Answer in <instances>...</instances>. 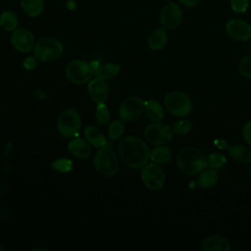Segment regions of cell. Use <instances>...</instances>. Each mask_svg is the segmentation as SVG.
<instances>
[{"label":"cell","mask_w":251,"mask_h":251,"mask_svg":"<svg viewBox=\"0 0 251 251\" xmlns=\"http://www.w3.org/2000/svg\"><path fill=\"white\" fill-rule=\"evenodd\" d=\"M119 154L124 164L133 169L142 168L150 159V150L147 144L134 135H128L122 139L119 144Z\"/></svg>","instance_id":"6da1fadb"},{"label":"cell","mask_w":251,"mask_h":251,"mask_svg":"<svg viewBox=\"0 0 251 251\" xmlns=\"http://www.w3.org/2000/svg\"><path fill=\"white\" fill-rule=\"evenodd\" d=\"M176 164L185 175L195 176L207 168V158L200 148L186 146L177 153Z\"/></svg>","instance_id":"7a4b0ae2"},{"label":"cell","mask_w":251,"mask_h":251,"mask_svg":"<svg viewBox=\"0 0 251 251\" xmlns=\"http://www.w3.org/2000/svg\"><path fill=\"white\" fill-rule=\"evenodd\" d=\"M93 164L96 171L104 176H116L120 170V160L118 156L107 145L99 148L95 153Z\"/></svg>","instance_id":"3957f363"},{"label":"cell","mask_w":251,"mask_h":251,"mask_svg":"<svg viewBox=\"0 0 251 251\" xmlns=\"http://www.w3.org/2000/svg\"><path fill=\"white\" fill-rule=\"evenodd\" d=\"M166 110L175 117H186L192 111V102L187 94L181 91L169 92L164 98Z\"/></svg>","instance_id":"277c9868"},{"label":"cell","mask_w":251,"mask_h":251,"mask_svg":"<svg viewBox=\"0 0 251 251\" xmlns=\"http://www.w3.org/2000/svg\"><path fill=\"white\" fill-rule=\"evenodd\" d=\"M33 52L38 61L52 62L62 56L64 52V45L56 38L46 37L35 43Z\"/></svg>","instance_id":"5b68a950"},{"label":"cell","mask_w":251,"mask_h":251,"mask_svg":"<svg viewBox=\"0 0 251 251\" xmlns=\"http://www.w3.org/2000/svg\"><path fill=\"white\" fill-rule=\"evenodd\" d=\"M80 116L75 109H65L58 117L57 129L64 137H75L80 129Z\"/></svg>","instance_id":"8992f818"},{"label":"cell","mask_w":251,"mask_h":251,"mask_svg":"<svg viewBox=\"0 0 251 251\" xmlns=\"http://www.w3.org/2000/svg\"><path fill=\"white\" fill-rule=\"evenodd\" d=\"M94 75V69L91 63L75 59L72 60L66 67V75L70 81L75 84H84L88 82Z\"/></svg>","instance_id":"52a82bcc"},{"label":"cell","mask_w":251,"mask_h":251,"mask_svg":"<svg viewBox=\"0 0 251 251\" xmlns=\"http://www.w3.org/2000/svg\"><path fill=\"white\" fill-rule=\"evenodd\" d=\"M173 130L172 127L163 123H152L147 126L144 129L145 139L156 146L166 145L173 138Z\"/></svg>","instance_id":"ba28073f"},{"label":"cell","mask_w":251,"mask_h":251,"mask_svg":"<svg viewBox=\"0 0 251 251\" xmlns=\"http://www.w3.org/2000/svg\"><path fill=\"white\" fill-rule=\"evenodd\" d=\"M140 177L144 185L150 190H160L165 183V174L156 163H147L143 166Z\"/></svg>","instance_id":"9c48e42d"},{"label":"cell","mask_w":251,"mask_h":251,"mask_svg":"<svg viewBox=\"0 0 251 251\" xmlns=\"http://www.w3.org/2000/svg\"><path fill=\"white\" fill-rule=\"evenodd\" d=\"M145 103L143 99L130 96L125 99L119 108V116L124 122H132L138 119L144 112Z\"/></svg>","instance_id":"30bf717a"},{"label":"cell","mask_w":251,"mask_h":251,"mask_svg":"<svg viewBox=\"0 0 251 251\" xmlns=\"http://www.w3.org/2000/svg\"><path fill=\"white\" fill-rule=\"evenodd\" d=\"M11 43L17 51L21 53H27L34 48L35 37L30 30L20 27L13 31Z\"/></svg>","instance_id":"8fae6325"},{"label":"cell","mask_w":251,"mask_h":251,"mask_svg":"<svg viewBox=\"0 0 251 251\" xmlns=\"http://www.w3.org/2000/svg\"><path fill=\"white\" fill-rule=\"evenodd\" d=\"M182 20V11L176 3H169L165 5L160 13V22L164 27L176 28Z\"/></svg>","instance_id":"7c38bea8"},{"label":"cell","mask_w":251,"mask_h":251,"mask_svg":"<svg viewBox=\"0 0 251 251\" xmlns=\"http://www.w3.org/2000/svg\"><path fill=\"white\" fill-rule=\"evenodd\" d=\"M227 34L235 40L247 41L251 37V25L240 19L229 20L226 25Z\"/></svg>","instance_id":"4fadbf2b"},{"label":"cell","mask_w":251,"mask_h":251,"mask_svg":"<svg viewBox=\"0 0 251 251\" xmlns=\"http://www.w3.org/2000/svg\"><path fill=\"white\" fill-rule=\"evenodd\" d=\"M87 91L90 98L96 104L105 102L109 96V88L106 83V80L96 76L88 81Z\"/></svg>","instance_id":"5bb4252c"},{"label":"cell","mask_w":251,"mask_h":251,"mask_svg":"<svg viewBox=\"0 0 251 251\" xmlns=\"http://www.w3.org/2000/svg\"><path fill=\"white\" fill-rule=\"evenodd\" d=\"M68 148L70 152L78 159H88L91 155L90 144L80 137H74L68 143Z\"/></svg>","instance_id":"9a60e30c"},{"label":"cell","mask_w":251,"mask_h":251,"mask_svg":"<svg viewBox=\"0 0 251 251\" xmlns=\"http://www.w3.org/2000/svg\"><path fill=\"white\" fill-rule=\"evenodd\" d=\"M201 246L204 251H228L230 249L228 240L218 234L207 236L202 241Z\"/></svg>","instance_id":"2e32d148"},{"label":"cell","mask_w":251,"mask_h":251,"mask_svg":"<svg viewBox=\"0 0 251 251\" xmlns=\"http://www.w3.org/2000/svg\"><path fill=\"white\" fill-rule=\"evenodd\" d=\"M85 140L95 148H101L107 145L103 132L95 126H87L83 130Z\"/></svg>","instance_id":"e0dca14e"},{"label":"cell","mask_w":251,"mask_h":251,"mask_svg":"<svg viewBox=\"0 0 251 251\" xmlns=\"http://www.w3.org/2000/svg\"><path fill=\"white\" fill-rule=\"evenodd\" d=\"M144 113L146 118L152 123L161 122L164 118L163 106L157 100H148L145 103Z\"/></svg>","instance_id":"ac0fdd59"},{"label":"cell","mask_w":251,"mask_h":251,"mask_svg":"<svg viewBox=\"0 0 251 251\" xmlns=\"http://www.w3.org/2000/svg\"><path fill=\"white\" fill-rule=\"evenodd\" d=\"M228 153L238 163L248 164L251 162V151L241 144H232L227 147Z\"/></svg>","instance_id":"d6986e66"},{"label":"cell","mask_w":251,"mask_h":251,"mask_svg":"<svg viewBox=\"0 0 251 251\" xmlns=\"http://www.w3.org/2000/svg\"><path fill=\"white\" fill-rule=\"evenodd\" d=\"M168 41V34L166 27H159L155 29L148 37V46L151 50L162 49Z\"/></svg>","instance_id":"ffe728a7"},{"label":"cell","mask_w":251,"mask_h":251,"mask_svg":"<svg viewBox=\"0 0 251 251\" xmlns=\"http://www.w3.org/2000/svg\"><path fill=\"white\" fill-rule=\"evenodd\" d=\"M219 174L217 170L214 169H205L203 170L198 176L197 182L198 185L202 188H211L218 182Z\"/></svg>","instance_id":"44dd1931"},{"label":"cell","mask_w":251,"mask_h":251,"mask_svg":"<svg viewBox=\"0 0 251 251\" xmlns=\"http://www.w3.org/2000/svg\"><path fill=\"white\" fill-rule=\"evenodd\" d=\"M172 158V150L166 145H159L150 151V160L156 164H166Z\"/></svg>","instance_id":"7402d4cb"},{"label":"cell","mask_w":251,"mask_h":251,"mask_svg":"<svg viewBox=\"0 0 251 251\" xmlns=\"http://www.w3.org/2000/svg\"><path fill=\"white\" fill-rule=\"evenodd\" d=\"M121 70V66L115 63H108L101 67H97L94 71V75L96 77H100L104 80L110 79L116 76Z\"/></svg>","instance_id":"603a6c76"},{"label":"cell","mask_w":251,"mask_h":251,"mask_svg":"<svg viewBox=\"0 0 251 251\" xmlns=\"http://www.w3.org/2000/svg\"><path fill=\"white\" fill-rule=\"evenodd\" d=\"M21 6L29 17H38L44 10V0H21Z\"/></svg>","instance_id":"cb8c5ba5"},{"label":"cell","mask_w":251,"mask_h":251,"mask_svg":"<svg viewBox=\"0 0 251 251\" xmlns=\"http://www.w3.org/2000/svg\"><path fill=\"white\" fill-rule=\"evenodd\" d=\"M19 20L12 11H3L0 14V26L6 31H14L18 28Z\"/></svg>","instance_id":"d4e9b609"},{"label":"cell","mask_w":251,"mask_h":251,"mask_svg":"<svg viewBox=\"0 0 251 251\" xmlns=\"http://www.w3.org/2000/svg\"><path fill=\"white\" fill-rule=\"evenodd\" d=\"M95 119L98 125L101 126H105L109 124L111 115L107 105L104 102L97 104L96 110H95Z\"/></svg>","instance_id":"484cf974"},{"label":"cell","mask_w":251,"mask_h":251,"mask_svg":"<svg viewBox=\"0 0 251 251\" xmlns=\"http://www.w3.org/2000/svg\"><path fill=\"white\" fill-rule=\"evenodd\" d=\"M226 163L225 155L220 153H212L207 157V168L219 170Z\"/></svg>","instance_id":"4316f807"},{"label":"cell","mask_w":251,"mask_h":251,"mask_svg":"<svg viewBox=\"0 0 251 251\" xmlns=\"http://www.w3.org/2000/svg\"><path fill=\"white\" fill-rule=\"evenodd\" d=\"M124 130H125L124 123L122 121H114L113 123L110 124L107 134L110 139L116 140L122 136V134L124 133Z\"/></svg>","instance_id":"83f0119b"},{"label":"cell","mask_w":251,"mask_h":251,"mask_svg":"<svg viewBox=\"0 0 251 251\" xmlns=\"http://www.w3.org/2000/svg\"><path fill=\"white\" fill-rule=\"evenodd\" d=\"M52 168L59 173L66 174L73 170V162L68 158H59L52 162Z\"/></svg>","instance_id":"f1b7e54d"},{"label":"cell","mask_w":251,"mask_h":251,"mask_svg":"<svg viewBox=\"0 0 251 251\" xmlns=\"http://www.w3.org/2000/svg\"><path fill=\"white\" fill-rule=\"evenodd\" d=\"M192 128V123L188 120H180L172 126V130L176 134H187Z\"/></svg>","instance_id":"f546056e"},{"label":"cell","mask_w":251,"mask_h":251,"mask_svg":"<svg viewBox=\"0 0 251 251\" xmlns=\"http://www.w3.org/2000/svg\"><path fill=\"white\" fill-rule=\"evenodd\" d=\"M238 71L243 76L251 78V54L244 56L240 60L238 64Z\"/></svg>","instance_id":"4dcf8cb0"},{"label":"cell","mask_w":251,"mask_h":251,"mask_svg":"<svg viewBox=\"0 0 251 251\" xmlns=\"http://www.w3.org/2000/svg\"><path fill=\"white\" fill-rule=\"evenodd\" d=\"M249 0H230L231 9L236 13H244L248 8Z\"/></svg>","instance_id":"1f68e13d"},{"label":"cell","mask_w":251,"mask_h":251,"mask_svg":"<svg viewBox=\"0 0 251 251\" xmlns=\"http://www.w3.org/2000/svg\"><path fill=\"white\" fill-rule=\"evenodd\" d=\"M37 61H38V59L35 56H28L25 59V61L23 63V66L25 70L31 71V70H34L37 67V64H38Z\"/></svg>","instance_id":"d6a6232c"},{"label":"cell","mask_w":251,"mask_h":251,"mask_svg":"<svg viewBox=\"0 0 251 251\" xmlns=\"http://www.w3.org/2000/svg\"><path fill=\"white\" fill-rule=\"evenodd\" d=\"M242 136H243V139L251 145V121L246 123L244 126H243V128H242Z\"/></svg>","instance_id":"836d02e7"},{"label":"cell","mask_w":251,"mask_h":251,"mask_svg":"<svg viewBox=\"0 0 251 251\" xmlns=\"http://www.w3.org/2000/svg\"><path fill=\"white\" fill-rule=\"evenodd\" d=\"M214 143H215V145H216L218 148H220V149H225V148H227V147H228V145H227V143L226 142L225 139H216Z\"/></svg>","instance_id":"e575fe53"},{"label":"cell","mask_w":251,"mask_h":251,"mask_svg":"<svg viewBox=\"0 0 251 251\" xmlns=\"http://www.w3.org/2000/svg\"><path fill=\"white\" fill-rule=\"evenodd\" d=\"M182 5L187 7H193L199 3L200 0H178Z\"/></svg>","instance_id":"d590c367"},{"label":"cell","mask_w":251,"mask_h":251,"mask_svg":"<svg viewBox=\"0 0 251 251\" xmlns=\"http://www.w3.org/2000/svg\"><path fill=\"white\" fill-rule=\"evenodd\" d=\"M1 250H3V248L0 246V251H1Z\"/></svg>","instance_id":"8d00e7d4"},{"label":"cell","mask_w":251,"mask_h":251,"mask_svg":"<svg viewBox=\"0 0 251 251\" xmlns=\"http://www.w3.org/2000/svg\"><path fill=\"white\" fill-rule=\"evenodd\" d=\"M250 50H251V44H250Z\"/></svg>","instance_id":"74e56055"},{"label":"cell","mask_w":251,"mask_h":251,"mask_svg":"<svg viewBox=\"0 0 251 251\" xmlns=\"http://www.w3.org/2000/svg\"><path fill=\"white\" fill-rule=\"evenodd\" d=\"M249 1H250V2H251V0H249Z\"/></svg>","instance_id":"f35d334b"},{"label":"cell","mask_w":251,"mask_h":251,"mask_svg":"<svg viewBox=\"0 0 251 251\" xmlns=\"http://www.w3.org/2000/svg\"><path fill=\"white\" fill-rule=\"evenodd\" d=\"M250 172H251V171H250Z\"/></svg>","instance_id":"ab89813d"}]
</instances>
